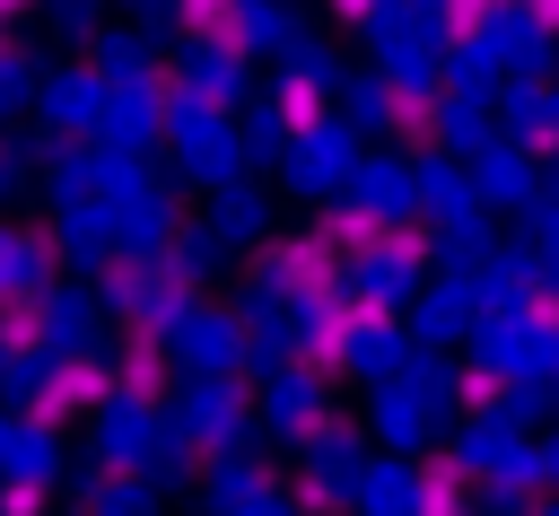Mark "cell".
I'll use <instances>...</instances> for the list:
<instances>
[{"mask_svg": "<svg viewBox=\"0 0 559 516\" xmlns=\"http://www.w3.org/2000/svg\"><path fill=\"white\" fill-rule=\"evenodd\" d=\"M96 394H105V367H87V359H70V367H61V376H52L44 394H35V420H70V411H87Z\"/></svg>", "mask_w": 559, "mask_h": 516, "instance_id": "obj_1", "label": "cell"}, {"mask_svg": "<svg viewBox=\"0 0 559 516\" xmlns=\"http://www.w3.org/2000/svg\"><path fill=\"white\" fill-rule=\"evenodd\" d=\"M419 516H463V472H454L445 455L419 464Z\"/></svg>", "mask_w": 559, "mask_h": 516, "instance_id": "obj_2", "label": "cell"}, {"mask_svg": "<svg viewBox=\"0 0 559 516\" xmlns=\"http://www.w3.org/2000/svg\"><path fill=\"white\" fill-rule=\"evenodd\" d=\"M183 17H192V35H210V44L245 52V9H236V0H183Z\"/></svg>", "mask_w": 559, "mask_h": 516, "instance_id": "obj_3", "label": "cell"}, {"mask_svg": "<svg viewBox=\"0 0 559 516\" xmlns=\"http://www.w3.org/2000/svg\"><path fill=\"white\" fill-rule=\"evenodd\" d=\"M280 122H288V131H314V122H323V87H314V79H297V87L280 96Z\"/></svg>", "mask_w": 559, "mask_h": 516, "instance_id": "obj_4", "label": "cell"}, {"mask_svg": "<svg viewBox=\"0 0 559 516\" xmlns=\"http://www.w3.org/2000/svg\"><path fill=\"white\" fill-rule=\"evenodd\" d=\"M489 9H498V0H445V35H454V44H463V35H480V26H489Z\"/></svg>", "mask_w": 559, "mask_h": 516, "instance_id": "obj_5", "label": "cell"}, {"mask_svg": "<svg viewBox=\"0 0 559 516\" xmlns=\"http://www.w3.org/2000/svg\"><path fill=\"white\" fill-rule=\"evenodd\" d=\"M35 507H44V481H9L0 490V516H35Z\"/></svg>", "mask_w": 559, "mask_h": 516, "instance_id": "obj_6", "label": "cell"}, {"mask_svg": "<svg viewBox=\"0 0 559 516\" xmlns=\"http://www.w3.org/2000/svg\"><path fill=\"white\" fill-rule=\"evenodd\" d=\"M323 9H332V17H349V26H358V17H367V9H376V0H323Z\"/></svg>", "mask_w": 559, "mask_h": 516, "instance_id": "obj_7", "label": "cell"}, {"mask_svg": "<svg viewBox=\"0 0 559 516\" xmlns=\"http://www.w3.org/2000/svg\"><path fill=\"white\" fill-rule=\"evenodd\" d=\"M533 9V26H559V0H524Z\"/></svg>", "mask_w": 559, "mask_h": 516, "instance_id": "obj_8", "label": "cell"}, {"mask_svg": "<svg viewBox=\"0 0 559 516\" xmlns=\"http://www.w3.org/2000/svg\"><path fill=\"white\" fill-rule=\"evenodd\" d=\"M9 9H17V0H0V17H9Z\"/></svg>", "mask_w": 559, "mask_h": 516, "instance_id": "obj_9", "label": "cell"}]
</instances>
